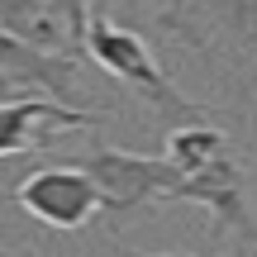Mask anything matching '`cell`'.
Masks as SVG:
<instances>
[{
	"label": "cell",
	"instance_id": "obj_3",
	"mask_svg": "<svg viewBox=\"0 0 257 257\" xmlns=\"http://www.w3.org/2000/svg\"><path fill=\"white\" fill-rule=\"evenodd\" d=\"M67 162H76L95 181V191H100V214L114 229H119L124 219H134V214L153 210V205H167L176 176H181L167 157L124 153V148H110V143H95V148H86V153L67 157Z\"/></svg>",
	"mask_w": 257,
	"mask_h": 257
},
{
	"label": "cell",
	"instance_id": "obj_12",
	"mask_svg": "<svg viewBox=\"0 0 257 257\" xmlns=\"http://www.w3.org/2000/svg\"><path fill=\"white\" fill-rule=\"evenodd\" d=\"M15 100H34V91H29L19 76H10V72H0V105H15Z\"/></svg>",
	"mask_w": 257,
	"mask_h": 257
},
{
	"label": "cell",
	"instance_id": "obj_8",
	"mask_svg": "<svg viewBox=\"0 0 257 257\" xmlns=\"http://www.w3.org/2000/svg\"><path fill=\"white\" fill-rule=\"evenodd\" d=\"M0 29L15 38H29L38 48H67V19L62 0H0Z\"/></svg>",
	"mask_w": 257,
	"mask_h": 257
},
{
	"label": "cell",
	"instance_id": "obj_6",
	"mask_svg": "<svg viewBox=\"0 0 257 257\" xmlns=\"http://www.w3.org/2000/svg\"><path fill=\"white\" fill-rule=\"evenodd\" d=\"M53 124L57 128H100V114L76 110V105H62V100H48V95L0 105V157L34 153V148L53 143L57 138Z\"/></svg>",
	"mask_w": 257,
	"mask_h": 257
},
{
	"label": "cell",
	"instance_id": "obj_9",
	"mask_svg": "<svg viewBox=\"0 0 257 257\" xmlns=\"http://www.w3.org/2000/svg\"><path fill=\"white\" fill-rule=\"evenodd\" d=\"M219 153H229V134L214 128V119H191V124H172L167 134V162L176 172H195V167L214 162Z\"/></svg>",
	"mask_w": 257,
	"mask_h": 257
},
{
	"label": "cell",
	"instance_id": "obj_7",
	"mask_svg": "<svg viewBox=\"0 0 257 257\" xmlns=\"http://www.w3.org/2000/svg\"><path fill=\"white\" fill-rule=\"evenodd\" d=\"M0 72L19 76L34 95L76 105V53H67V48H38L29 38H15L0 29Z\"/></svg>",
	"mask_w": 257,
	"mask_h": 257
},
{
	"label": "cell",
	"instance_id": "obj_13",
	"mask_svg": "<svg viewBox=\"0 0 257 257\" xmlns=\"http://www.w3.org/2000/svg\"><path fill=\"white\" fill-rule=\"evenodd\" d=\"M143 257H191V252H143ZM233 257H243V252H233Z\"/></svg>",
	"mask_w": 257,
	"mask_h": 257
},
{
	"label": "cell",
	"instance_id": "obj_4",
	"mask_svg": "<svg viewBox=\"0 0 257 257\" xmlns=\"http://www.w3.org/2000/svg\"><path fill=\"white\" fill-rule=\"evenodd\" d=\"M10 195L19 200L24 214H34L38 224H48V229H57V233H76V229H86V224L100 214V191H95V181L76 162H67V157L62 162H48V167H34Z\"/></svg>",
	"mask_w": 257,
	"mask_h": 257
},
{
	"label": "cell",
	"instance_id": "obj_14",
	"mask_svg": "<svg viewBox=\"0 0 257 257\" xmlns=\"http://www.w3.org/2000/svg\"><path fill=\"white\" fill-rule=\"evenodd\" d=\"M252 162H257V148H252Z\"/></svg>",
	"mask_w": 257,
	"mask_h": 257
},
{
	"label": "cell",
	"instance_id": "obj_11",
	"mask_svg": "<svg viewBox=\"0 0 257 257\" xmlns=\"http://www.w3.org/2000/svg\"><path fill=\"white\" fill-rule=\"evenodd\" d=\"M91 15H105V19H138L148 15V0H91Z\"/></svg>",
	"mask_w": 257,
	"mask_h": 257
},
{
	"label": "cell",
	"instance_id": "obj_5",
	"mask_svg": "<svg viewBox=\"0 0 257 257\" xmlns=\"http://www.w3.org/2000/svg\"><path fill=\"white\" fill-rule=\"evenodd\" d=\"M167 205H205V210L214 214V233L233 229L243 243L257 248V224H252V210H248V167H243L238 157L219 153L214 162L176 176Z\"/></svg>",
	"mask_w": 257,
	"mask_h": 257
},
{
	"label": "cell",
	"instance_id": "obj_15",
	"mask_svg": "<svg viewBox=\"0 0 257 257\" xmlns=\"http://www.w3.org/2000/svg\"><path fill=\"white\" fill-rule=\"evenodd\" d=\"M0 257H10V252H0Z\"/></svg>",
	"mask_w": 257,
	"mask_h": 257
},
{
	"label": "cell",
	"instance_id": "obj_2",
	"mask_svg": "<svg viewBox=\"0 0 257 257\" xmlns=\"http://www.w3.org/2000/svg\"><path fill=\"white\" fill-rule=\"evenodd\" d=\"M81 53L91 57L95 67H105L110 76H119L124 86H134V95H143V105L167 124H191V119H214L210 105L191 100V95L176 91V81H167V72L157 67L153 48L143 43V34L128 24H114L105 15L86 19L81 34Z\"/></svg>",
	"mask_w": 257,
	"mask_h": 257
},
{
	"label": "cell",
	"instance_id": "obj_10",
	"mask_svg": "<svg viewBox=\"0 0 257 257\" xmlns=\"http://www.w3.org/2000/svg\"><path fill=\"white\" fill-rule=\"evenodd\" d=\"M62 19H67V43H72V53H81V34H86V19H91V0H62Z\"/></svg>",
	"mask_w": 257,
	"mask_h": 257
},
{
	"label": "cell",
	"instance_id": "obj_1",
	"mask_svg": "<svg viewBox=\"0 0 257 257\" xmlns=\"http://www.w3.org/2000/svg\"><path fill=\"white\" fill-rule=\"evenodd\" d=\"M148 29L195 53L243 100H257V0H162Z\"/></svg>",
	"mask_w": 257,
	"mask_h": 257
}]
</instances>
